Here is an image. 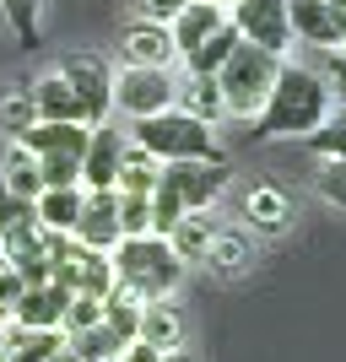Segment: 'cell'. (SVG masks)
Here are the masks:
<instances>
[{
    "label": "cell",
    "mask_w": 346,
    "mask_h": 362,
    "mask_svg": "<svg viewBox=\"0 0 346 362\" xmlns=\"http://www.w3.org/2000/svg\"><path fill=\"white\" fill-rule=\"evenodd\" d=\"M308 151H319V157H346V103L341 108H330L325 114V124L319 130H308Z\"/></svg>",
    "instance_id": "31"
},
{
    "label": "cell",
    "mask_w": 346,
    "mask_h": 362,
    "mask_svg": "<svg viewBox=\"0 0 346 362\" xmlns=\"http://www.w3.org/2000/svg\"><path fill=\"white\" fill-rule=\"evenodd\" d=\"M184 6H190V0H136V22H157V28H168Z\"/></svg>",
    "instance_id": "37"
},
{
    "label": "cell",
    "mask_w": 346,
    "mask_h": 362,
    "mask_svg": "<svg viewBox=\"0 0 346 362\" xmlns=\"http://www.w3.org/2000/svg\"><path fill=\"white\" fill-rule=\"evenodd\" d=\"M65 346V330H22V325H0V351L6 362H49Z\"/></svg>",
    "instance_id": "20"
},
{
    "label": "cell",
    "mask_w": 346,
    "mask_h": 362,
    "mask_svg": "<svg viewBox=\"0 0 346 362\" xmlns=\"http://www.w3.org/2000/svg\"><path fill=\"white\" fill-rule=\"evenodd\" d=\"M330 114V87H325V76L308 71V65H287L276 71L271 92H265V103L255 114V141H282V136H308L319 130Z\"/></svg>",
    "instance_id": "1"
},
{
    "label": "cell",
    "mask_w": 346,
    "mask_h": 362,
    "mask_svg": "<svg viewBox=\"0 0 346 362\" xmlns=\"http://www.w3.org/2000/svg\"><path fill=\"white\" fill-rule=\"evenodd\" d=\"M108 259H114V281H125L130 292H141V298H173L184 281V265L173 249H168L163 233H141V238H120L114 249H108Z\"/></svg>",
    "instance_id": "2"
},
{
    "label": "cell",
    "mask_w": 346,
    "mask_h": 362,
    "mask_svg": "<svg viewBox=\"0 0 346 362\" xmlns=\"http://www.w3.org/2000/svg\"><path fill=\"white\" fill-rule=\"evenodd\" d=\"M314 189H319L325 200H330L335 211H346V157H319Z\"/></svg>",
    "instance_id": "33"
},
{
    "label": "cell",
    "mask_w": 346,
    "mask_h": 362,
    "mask_svg": "<svg viewBox=\"0 0 346 362\" xmlns=\"http://www.w3.org/2000/svg\"><path fill=\"white\" fill-rule=\"evenodd\" d=\"M211 6H233V0H211Z\"/></svg>",
    "instance_id": "43"
},
{
    "label": "cell",
    "mask_w": 346,
    "mask_h": 362,
    "mask_svg": "<svg viewBox=\"0 0 346 362\" xmlns=\"http://www.w3.org/2000/svg\"><path fill=\"white\" fill-rule=\"evenodd\" d=\"M163 362H195V357H190V351L179 346V351H163Z\"/></svg>",
    "instance_id": "41"
},
{
    "label": "cell",
    "mask_w": 346,
    "mask_h": 362,
    "mask_svg": "<svg viewBox=\"0 0 346 362\" xmlns=\"http://www.w3.org/2000/svg\"><path fill=\"white\" fill-rule=\"evenodd\" d=\"M28 124H38V114H33V92H28V81H22V87H11L6 98H0V136L16 141Z\"/></svg>",
    "instance_id": "29"
},
{
    "label": "cell",
    "mask_w": 346,
    "mask_h": 362,
    "mask_svg": "<svg viewBox=\"0 0 346 362\" xmlns=\"http://www.w3.org/2000/svg\"><path fill=\"white\" fill-rule=\"evenodd\" d=\"M276 71H282V54H271V49L260 44H243L227 54V65L217 71V87H222V103L227 114H238V119H255L260 103H265V92H271Z\"/></svg>",
    "instance_id": "4"
},
{
    "label": "cell",
    "mask_w": 346,
    "mask_h": 362,
    "mask_svg": "<svg viewBox=\"0 0 346 362\" xmlns=\"http://www.w3.org/2000/svg\"><path fill=\"white\" fill-rule=\"evenodd\" d=\"M65 303H71V292L54 287V281L22 287V298H16V308H11V319H6V325H22V330H60Z\"/></svg>",
    "instance_id": "12"
},
{
    "label": "cell",
    "mask_w": 346,
    "mask_h": 362,
    "mask_svg": "<svg viewBox=\"0 0 346 362\" xmlns=\"http://www.w3.org/2000/svg\"><path fill=\"white\" fill-rule=\"evenodd\" d=\"M233 49H238V28H233V22H222L206 44H195L190 54H184V65H190V76H217V71L227 65V54H233Z\"/></svg>",
    "instance_id": "25"
},
{
    "label": "cell",
    "mask_w": 346,
    "mask_h": 362,
    "mask_svg": "<svg viewBox=\"0 0 346 362\" xmlns=\"http://www.w3.org/2000/svg\"><path fill=\"white\" fill-rule=\"evenodd\" d=\"M22 287H28V281L11 271V259L0 255V325L11 319V308H16V298H22Z\"/></svg>",
    "instance_id": "36"
},
{
    "label": "cell",
    "mask_w": 346,
    "mask_h": 362,
    "mask_svg": "<svg viewBox=\"0 0 346 362\" xmlns=\"http://www.w3.org/2000/svg\"><path fill=\"white\" fill-rule=\"evenodd\" d=\"M227 22L238 28L243 44H260V49H271V54H287V44H292L287 0H233V6H227Z\"/></svg>",
    "instance_id": "7"
},
{
    "label": "cell",
    "mask_w": 346,
    "mask_h": 362,
    "mask_svg": "<svg viewBox=\"0 0 346 362\" xmlns=\"http://www.w3.org/2000/svg\"><path fill=\"white\" fill-rule=\"evenodd\" d=\"M38 179H44V189H65V184H81V157H71V151L38 157Z\"/></svg>",
    "instance_id": "34"
},
{
    "label": "cell",
    "mask_w": 346,
    "mask_h": 362,
    "mask_svg": "<svg viewBox=\"0 0 346 362\" xmlns=\"http://www.w3.org/2000/svg\"><path fill=\"white\" fill-rule=\"evenodd\" d=\"M325 54H330V60H325V87L346 103V49H325Z\"/></svg>",
    "instance_id": "38"
},
{
    "label": "cell",
    "mask_w": 346,
    "mask_h": 362,
    "mask_svg": "<svg viewBox=\"0 0 346 362\" xmlns=\"http://www.w3.org/2000/svg\"><path fill=\"white\" fill-rule=\"evenodd\" d=\"M120 60L125 65H151V71H173L179 49H173V33L157 28V22H130L120 38Z\"/></svg>",
    "instance_id": "11"
},
{
    "label": "cell",
    "mask_w": 346,
    "mask_h": 362,
    "mask_svg": "<svg viewBox=\"0 0 346 362\" xmlns=\"http://www.w3.org/2000/svg\"><path fill=\"white\" fill-rule=\"evenodd\" d=\"M173 92H179L173 76L151 71V65H120V76H114V108L130 119H151V114L173 108Z\"/></svg>",
    "instance_id": "6"
},
{
    "label": "cell",
    "mask_w": 346,
    "mask_h": 362,
    "mask_svg": "<svg viewBox=\"0 0 346 362\" xmlns=\"http://www.w3.org/2000/svg\"><path fill=\"white\" fill-rule=\"evenodd\" d=\"M49 362H81V357H76L71 346H60V351H54V357H49Z\"/></svg>",
    "instance_id": "42"
},
{
    "label": "cell",
    "mask_w": 346,
    "mask_h": 362,
    "mask_svg": "<svg viewBox=\"0 0 346 362\" xmlns=\"http://www.w3.org/2000/svg\"><path fill=\"white\" fill-rule=\"evenodd\" d=\"M227 22V6H211V0H190L173 22H168V33H173V49H179V60L190 54L195 44H206L211 33Z\"/></svg>",
    "instance_id": "16"
},
{
    "label": "cell",
    "mask_w": 346,
    "mask_h": 362,
    "mask_svg": "<svg viewBox=\"0 0 346 362\" xmlns=\"http://www.w3.org/2000/svg\"><path fill=\"white\" fill-rule=\"evenodd\" d=\"M114 287V259L98 255V249H81V265H76V292L81 298H108Z\"/></svg>",
    "instance_id": "28"
},
{
    "label": "cell",
    "mask_w": 346,
    "mask_h": 362,
    "mask_svg": "<svg viewBox=\"0 0 346 362\" xmlns=\"http://www.w3.org/2000/svg\"><path fill=\"white\" fill-rule=\"evenodd\" d=\"M136 341H146V346H157V351H179V346H184V314H179V308H173L168 298L141 303Z\"/></svg>",
    "instance_id": "15"
},
{
    "label": "cell",
    "mask_w": 346,
    "mask_h": 362,
    "mask_svg": "<svg viewBox=\"0 0 346 362\" xmlns=\"http://www.w3.org/2000/svg\"><path fill=\"white\" fill-rule=\"evenodd\" d=\"M173 108H184V114H195L200 124H217L227 119V103H222V87H217V76H190L179 92H173Z\"/></svg>",
    "instance_id": "21"
},
{
    "label": "cell",
    "mask_w": 346,
    "mask_h": 362,
    "mask_svg": "<svg viewBox=\"0 0 346 362\" xmlns=\"http://www.w3.org/2000/svg\"><path fill=\"white\" fill-rule=\"evenodd\" d=\"M243 227L249 233H265V238H276V233H287L292 227V195L287 189H276V184H255L249 195H243Z\"/></svg>",
    "instance_id": "13"
},
{
    "label": "cell",
    "mask_w": 346,
    "mask_h": 362,
    "mask_svg": "<svg viewBox=\"0 0 346 362\" xmlns=\"http://www.w3.org/2000/svg\"><path fill=\"white\" fill-rule=\"evenodd\" d=\"M141 292H130L125 281H114L108 287V298H103V325L108 330H120V341H136V319H141Z\"/></svg>",
    "instance_id": "26"
},
{
    "label": "cell",
    "mask_w": 346,
    "mask_h": 362,
    "mask_svg": "<svg viewBox=\"0 0 346 362\" xmlns=\"http://www.w3.org/2000/svg\"><path fill=\"white\" fill-rule=\"evenodd\" d=\"M125 130L120 124H92L87 130V151H81V189H114L120 179V157H125Z\"/></svg>",
    "instance_id": "9"
},
{
    "label": "cell",
    "mask_w": 346,
    "mask_h": 362,
    "mask_svg": "<svg viewBox=\"0 0 346 362\" xmlns=\"http://www.w3.org/2000/svg\"><path fill=\"white\" fill-rule=\"evenodd\" d=\"M211 233H217V222H211L206 211H184L179 222L168 227V249L184 259V265H195L200 255H206V243H211Z\"/></svg>",
    "instance_id": "24"
},
{
    "label": "cell",
    "mask_w": 346,
    "mask_h": 362,
    "mask_svg": "<svg viewBox=\"0 0 346 362\" xmlns=\"http://www.w3.org/2000/svg\"><path fill=\"white\" fill-rule=\"evenodd\" d=\"M130 141L141 151H151L157 163H227L211 124H200L184 108H163L151 119H130Z\"/></svg>",
    "instance_id": "3"
},
{
    "label": "cell",
    "mask_w": 346,
    "mask_h": 362,
    "mask_svg": "<svg viewBox=\"0 0 346 362\" xmlns=\"http://www.w3.org/2000/svg\"><path fill=\"white\" fill-rule=\"evenodd\" d=\"M341 49H346V38H341Z\"/></svg>",
    "instance_id": "44"
},
{
    "label": "cell",
    "mask_w": 346,
    "mask_h": 362,
    "mask_svg": "<svg viewBox=\"0 0 346 362\" xmlns=\"http://www.w3.org/2000/svg\"><path fill=\"white\" fill-rule=\"evenodd\" d=\"M200 259H206V271H211V276H227V281H233V276H243V271H249V259H255V249H249V233H238V227H217Z\"/></svg>",
    "instance_id": "18"
},
{
    "label": "cell",
    "mask_w": 346,
    "mask_h": 362,
    "mask_svg": "<svg viewBox=\"0 0 346 362\" xmlns=\"http://www.w3.org/2000/svg\"><path fill=\"white\" fill-rule=\"evenodd\" d=\"M28 92H33V114H38V119L87 124V114H81V98L65 87V76H60V71H49V76H38V81H28Z\"/></svg>",
    "instance_id": "14"
},
{
    "label": "cell",
    "mask_w": 346,
    "mask_h": 362,
    "mask_svg": "<svg viewBox=\"0 0 346 362\" xmlns=\"http://www.w3.org/2000/svg\"><path fill=\"white\" fill-rule=\"evenodd\" d=\"M0 184L11 189V195L33 200L38 189H44V179H38V157H33L22 141H6V151H0Z\"/></svg>",
    "instance_id": "22"
},
{
    "label": "cell",
    "mask_w": 346,
    "mask_h": 362,
    "mask_svg": "<svg viewBox=\"0 0 346 362\" xmlns=\"http://www.w3.org/2000/svg\"><path fill=\"white\" fill-rule=\"evenodd\" d=\"M120 362H163V351L146 346V341H130V346L120 351Z\"/></svg>",
    "instance_id": "39"
},
{
    "label": "cell",
    "mask_w": 346,
    "mask_h": 362,
    "mask_svg": "<svg viewBox=\"0 0 346 362\" xmlns=\"http://www.w3.org/2000/svg\"><path fill=\"white\" fill-rule=\"evenodd\" d=\"M157 173H163V163H157L151 151H141L136 141H125V157H120V179H114V189H120V195H151V189H157Z\"/></svg>",
    "instance_id": "23"
},
{
    "label": "cell",
    "mask_w": 346,
    "mask_h": 362,
    "mask_svg": "<svg viewBox=\"0 0 346 362\" xmlns=\"http://www.w3.org/2000/svg\"><path fill=\"white\" fill-rule=\"evenodd\" d=\"M287 28L298 44H314V49H341L330 28V11H325V0H287Z\"/></svg>",
    "instance_id": "19"
},
{
    "label": "cell",
    "mask_w": 346,
    "mask_h": 362,
    "mask_svg": "<svg viewBox=\"0 0 346 362\" xmlns=\"http://www.w3.org/2000/svg\"><path fill=\"white\" fill-rule=\"evenodd\" d=\"M163 184H173L184 211H211V200L227 189V163H163Z\"/></svg>",
    "instance_id": "8"
},
{
    "label": "cell",
    "mask_w": 346,
    "mask_h": 362,
    "mask_svg": "<svg viewBox=\"0 0 346 362\" xmlns=\"http://www.w3.org/2000/svg\"><path fill=\"white\" fill-rule=\"evenodd\" d=\"M325 11H330V28H335V38H346V0H325Z\"/></svg>",
    "instance_id": "40"
},
{
    "label": "cell",
    "mask_w": 346,
    "mask_h": 362,
    "mask_svg": "<svg viewBox=\"0 0 346 362\" xmlns=\"http://www.w3.org/2000/svg\"><path fill=\"white\" fill-rule=\"evenodd\" d=\"M54 71L65 76V87L81 98V114H87V124H103L108 114H114V65L103 60V54H87V49H71V54H60V65Z\"/></svg>",
    "instance_id": "5"
},
{
    "label": "cell",
    "mask_w": 346,
    "mask_h": 362,
    "mask_svg": "<svg viewBox=\"0 0 346 362\" xmlns=\"http://www.w3.org/2000/svg\"><path fill=\"white\" fill-rule=\"evenodd\" d=\"M81 249H98L108 255L120 243V189H87L81 200V216H76V233H71Z\"/></svg>",
    "instance_id": "10"
},
{
    "label": "cell",
    "mask_w": 346,
    "mask_h": 362,
    "mask_svg": "<svg viewBox=\"0 0 346 362\" xmlns=\"http://www.w3.org/2000/svg\"><path fill=\"white\" fill-rule=\"evenodd\" d=\"M151 233V195H120V238Z\"/></svg>",
    "instance_id": "35"
},
{
    "label": "cell",
    "mask_w": 346,
    "mask_h": 362,
    "mask_svg": "<svg viewBox=\"0 0 346 362\" xmlns=\"http://www.w3.org/2000/svg\"><path fill=\"white\" fill-rule=\"evenodd\" d=\"M81 200H87V189H81V184H65V189H38V195H33V216H38V227H44V233H76Z\"/></svg>",
    "instance_id": "17"
},
{
    "label": "cell",
    "mask_w": 346,
    "mask_h": 362,
    "mask_svg": "<svg viewBox=\"0 0 346 362\" xmlns=\"http://www.w3.org/2000/svg\"><path fill=\"white\" fill-rule=\"evenodd\" d=\"M38 11H44V0H0V16L11 22V33H16V44L22 49H38Z\"/></svg>",
    "instance_id": "30"
},
{
    "label": "cell",
    "mask_w": 346,
    "mask_h": 362,
    "mask_svg": "<svg viewBox=\"0 0 346 362\" xmlns=\"http://www.w3.org/2000/svg\"><path fill=\"white\" fill-rule=\"evenodd\" d=\"M65 346H71L81 362H120V351L130 346V341H120V330H108V325H92V330L71 335Z\"/></svg>",
    "instance_id": "27"
},
{
    "label": "cell",
    "mask_w": 346,
    "mask_h": 362,
    "mask_svg": "<svg viewBox=\"0 0 346 362\" xmlns=\"http://www.w3.org/2000/svg\"><path fill=\"white\" fill-rule=\"evenodd\" d=\"M92 325H103V298H81V292H71L65 319H60L65 341H71V335H81V330H92Z\"/></svg>",
    "instance_id": "32"
}]
</instances>
